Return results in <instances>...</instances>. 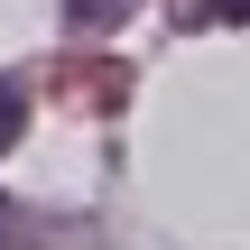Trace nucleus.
I'll return each instance as SVG.
<instances>
[{"label": "nucleus", "instance_id": "1", "mask_svg": "<svg viewBox=\"0 0 250 250\" xmlns=\"http://www.w3.org/2000/svg\"><path fill=\"white\" fill-rule=\"evenodd\" d=\"M139 0H74V28H121Z\"/></svg>", "mask_w": 250, "mask_h": 250}, {"label": "nucleus", "instance_id": "2", "mask_svg": "<svg viewBox=\"0 0 250 250\" xmlns=\"http://www.w3.org/2000/svg\"><path fill=\"white\" fill-rule=\"evenodd\" d=\"M186 19H232V28H250V0H186Z\"/></svg>", "mask_w": 250, "mask_h": 250}, {"label": "nucleus", "instance_id": "3", "mask_svg": "<svg viewBox=\"0 0 250 250\" xmlns=\"http://www.w3.org/2000/svg\"><path fill=\"white\" fill-rule=\"evenodd\" d=\"M19 121H28V102H19V83H0V148L19 139Z\"/></svg>", "mask_w": 250, "mask_h": 250}]
</instances>
